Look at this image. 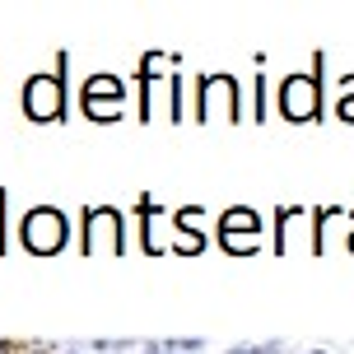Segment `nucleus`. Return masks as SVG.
I'll list each match as a JSON object with an SVG mask.
<instances>
[{
    "label": "nucleus",
    "mask_w": 354,
    "mask_h": 354,
    "mask_svg": "<svg viewBox=\"0 0 354 354\" xmlns=\"http://www.w3.org/2000/svg\"><path fill=\"white\" fill-rule=\"evenodd\" d=\"M257 229H261V219L252 210H229L224 224H219V238H224L229 252H252L257 248Z\"/></svg>",
    "instance_id": "nucleus-5"
},
{
    "label": "nucleus",
    "mask_w": 354,
    "mask_h": 354,
    "mask_svg": "<svg viewBox=\"0 0 354 354\" xmlns=\"http://www.w3.org/2000/svg\"><path fill=\"white\" fill-rule=\"evenodd\" d=\"M340 117L354 122V80H345V98H340Z\"/></svg>",
    "instance_id": "nucleus-8"
},
{
    "label": "nucleus",
    "mask_w": 354,
    "mask_h": 354,
    "mask_svg": "<svg viewBox=\"0 0 354 354\" xmlns=\"http://www.w3.org/2000/svg\"><path fill=\"white\" fill-rule=\"evenodd\" d=\"M177 248H182V252H201V233H192V229L177 233Z\"/></svg>",
    "instance_id": "nucleus-10"
},
{
    "label": "nucleus",
    "mask_w": 354,
    "mask_h": 354,
    "mask_svg": "<svg viewBox=\"0 0 354 354\" xmlns=\"http://www.w3.org/2000/svg\"><path fill=\"white\" fill-rule=\"evenodd\" d=\"M84 112L88 117H98V122H112V117H122V84L112 80V75H93L84 88Z\"/></svg>",
    "instance_id": "nucleus-4"
},
{
    "label": "nucleus",
    "mask_w": 354,
    "mask_h": 354,
    "mask_svg": "<svg viewBox=\"0 0 354 354\" xmlns=\"http://www.w3.org/2000/svg\"><path fill=\"white\" fill-rule=\"evenodd\" d=\"M201 112L205 117H214V112L238 117V88H233V80H205L201 84Z\"/></svg>",
    "instance_id": "nucleus-6"
},
{
    "label": "nucleus",
    "mask_w": 354,
    "mask_h": 354,
    "mask_svg": "<svg viewBox=\"0 0 354 354\" xmlns=\"http://www.w3.org/2000/svg\"><path fill=\"white\" fill-rule=\"evenodd\" d=\"M66 243V214L61 210H28L24 214V248L37 257H52Z\"/></svg>",
    "instance_id": "nucleus-1"
},
{
    "label": "nucleus",
    "mask_w": 354,
    "mask_h": 354,
    "mask_svg": "<svg viewBox=\"0 0 354 354\" xmlns=\"http://www.w3.org/2000/svg\"><path fill=\"white\" fill-rule=\"evenodd\" d=\"M229 354H280V345H275V340H266V345H238V350H229Z\"/></svg>",
    "instance_id": "nucleus-9"
},
{
    "label": "nucleus",
    "mask_w": 354,
    "mask_h": 354,
    "mask_svg": "<svg viewBox=\"0 0 354 354\" xmlns=\"http://www.w3.org/2000/svg\"><path fill=\"white\" fill-rule=\"evenodd\" d=\"M317 98H322V80L317 75H289L280 84V107L289 122H308L317 112Z\"/></svg>",
    "instance_id": "nucleus-3"
},
{
    "label": "nucleus",
    "mask_w": 354,
    "mask_h": 354,
    "mask_svg": "<svg viewBox=\"0 0 354 354\" xmlns=\"http://www.w3.org/2000/svg\"><path fill=\"white\" fill-rule=\"evenodd\" d=\"M24 107H28L33 122L61 117V107H66V84H61V75H33L28 88H24Z\"/></svg>",
    "instance_id": "nucleus-2"
},
{
    "label": "nucleus",
    "mask_w": 354,
    "mask_h": 354,
    "mask_svg": "<svg viewBox=\"0 0 354 354\" xmlns=\"http://www.w3.org/2000/svg\"><path fill=\"white\" fill-rule=\"evenodd\" d=\"M350 248H354V238H350Z\"/></svg>",
    "instance_id": "nucleus-11"
},
{
    "label": "nucleus",
    "mask_w": 354,
    "mask_h": 354,
    "mask_svg": "<svg viewBox=\"0 0 354 354\" xmlns=\"http://www.w3.org/2000/svg\"><path fill=\"white\" fill-rule=\"evenodd\" d=\"M112 248L122 252V233H117V214L112 210H93L88 214V238H84V252H98V248Z\"/></svg>",
    "instance_id": "nucleus-7"
}]
</instances>
